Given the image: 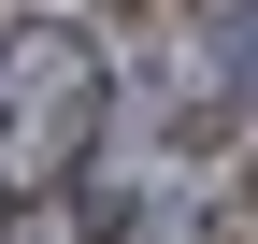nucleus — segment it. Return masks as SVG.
<instances>
[{"mask_svg":"<svg viewBox=\"0 0 258 244\" xmlns=\"http://www.w3.org/2000/svg\"><path fill=\"white\" fill-rule=\"evenodd\" d=\"M86 144H101V43L86 29H15L0 43V172L57 187Z\"/></svg>","mask_w":258,"mask_h":244,"instance_id":"obj_1","label":"nucleus"}]
</instances>
